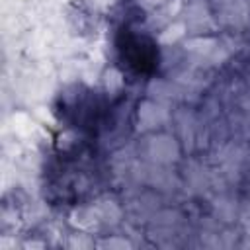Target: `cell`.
I'll use <instances>...</instances> for the list:
<instances>
[{
  "instance_id": "6da1fadb",
  "label": "cell",
  "mask_w": 250,
  "mask_h": 250,
  "mask_svg": "<svg viewBox=\"0 0 250 250\" xmlns=\"http://www.w3.org/2000/svg\"><path fill=\"white\" fill-rule=\"evenodd\" d=\"M117 51L123 64L137 74H146L156 66L158 53L156 45L143 33L133 29H123L117 39Z\"/></svg>"
}]
</instances>
